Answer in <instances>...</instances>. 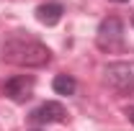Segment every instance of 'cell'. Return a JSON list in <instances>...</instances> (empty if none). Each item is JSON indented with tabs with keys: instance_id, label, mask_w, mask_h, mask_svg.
I'll list each match as a JSON object with an SVG mask.
<instances>
[{
	"instance_id": "8",
	"label": "cell",
	"mask_w": 134,
	"mask_h": 131,
	"mask_svg": "<svg viewBox=\"0 0 134 131\" xmlns=\"http://www.w3.org/2000/svg\"><path fill=\"white\" fill-rule=\"evenodd\" d=\"M129 121H132V123H134V108H132V111H129Z\"/></svg>"
},
{
	"instance_id": "9",
	"label": "cell",
	"mask_w": 134,
	"mask_h": 131,
	"mask_svg": "<svg viewBox=\"0 0 134 131\" xmlns=\"http://www.w3.org/2000/svg\"><path fill=\"white\" fill-rule=\"evenodd\" d=\"M111 3H129V0H111Z\"/></svg>"
},
{
	"instance_id": "4",
	"label": "cell",
	"mask_w": 134,
	"mask_h": 131,
	"mask_svg": "<svg viewBox=\"0 0 134 131\" xmlns=\"http://www.w3.org/2000/svg\"><path fill=\"white\" fill-rule=\"evenodd\" d=\"M65 105L62 103H57V100H47V103H41L39 108H34L31 116H29V121L36 123V126H44V123H59V121H65Z\"/></svg>"
},
{
	"instance_id": "6",
	"label": "cell",
	"mask_w": 134,
	"mask_h": 131,
	"mask_svg": "<svg viewBox=\"0 0 134 131\" xmlns=\"http://www.w3.org/2000/svg\"><path fill=\"white\" fill-rule=\"evenodd\" d=\"M62 13H65V8L59 3H44V5L36 8V21L44 23V26H57L62 21Z\"/></svg>"
},
{
	"instance_id": "7",
	"label": "cell",
	"mask_w": 134,
	"mask_h": 131,
	"mask_svg": "<svg viewBox=\"0 0 134 131\" xmlns=\"http://www.w3.org/2000/svg\"><path fill=\"white\" fill-rule=\"evenodd\" d=\"M52 87H54L57 95H72L75 87H77V82H75L72 75H57V77L52 80Z\"/></svg>"
},
{
	"instance_id": "2",
	"label": "cell",
	"mask_w": 134,
	"mask_h": 131,
	"mask_svg": "<svg viewBox=\"0 0 134 131\" xmlns=\"http://www.w3.org/2000/svg\"><path fill=\"white\" fill-rule=\"evenodd\" d=\"M103 80L111 90L132 95L134 93V62H111V64H106Z\"/></svg>"
},
{
	"instance_id": "5",
	"label": "cell",
	"mask_w": 134,
	"mask_h": 131,
	"mask_svg": "<svg viewBox=\"0 0 134 131\" xmlns=\"http://www.w3.org/2000/svg\"><path fill=\"white\" fill-rule=\"evenodd\" d=\"M34 75H16L5 82V95L13 100V103H26V100L34 95Z\"/></svg>"
},
{
	"instance_id": "11",
	"label": "cell",
	"mask_w": 134,
	"mask_h": 131,
	"mask_svg": "<svg viewBox=\"0 0 134 131\" xmlns=\"http://www.w3.org/2000/svg\"><path fill=\"white\" fill-rule=\"evenodd\" d=\"M132 26H134V18H132Z\"/></svg>"
},
{
	"instance_id": "1",
	"label": "cell",
	"mask_w": 134,
	"mask_h": 131,
	"mask_svg": "<svg viewBox=\"0 0 134 131\" xmlns=\"http://www.w3.org/2000/svg\"><path fill=\"white\" fill-rule=\"evenodd\" d=\"M3 59L16 67H44L49 64L52 51L31 36H13L3 44Z\"/></svg>"
},
{
	"instance_id": "3",
	"label": "cell",
	"mask_w": 134,
	"mask_h": 131,
	"mask_svg": "<svg viewBox=\"0 0 134 131\" xmlns=\"http://www.w3.org/2000/svg\"><path fill=\"white\" fill-rule=\"evenodd\" d=\"M100 49H116L119 44L124 41V23L119 21L116 16L103 18L98 26V36H96Z\"/></svg>"
},
{
	"instance_id": "10",
	"label": "cell",
	"mask_w": 134,
	"mask_h": 131,
	"mask_svg": "<svg viewBox=\"0 0 134 131\" xmlns=\"http://www.w3.org/2000/svg\"><path fill=\"white\" fill-rule=\"evenodd\" d=\"M31 131H41V129H31Z\"/></svg>"
}]
</instances>
